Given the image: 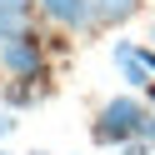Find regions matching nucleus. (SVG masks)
Returning <instances> with one entry per match:
<instances>
[{
  "mask_svg": "<svg viewBox=\"0 0 155 155\" xmlns=\"http://www.w3.org/2000/svg\"><path fill=\"white\" fill-rule=\"evenodd\" d=\"M145 105L150 100H140V95H110V100L95 110V120H90V140L100 145V150H120L130 135H140Z\"/></svg>",
  "mask_w": 155,
  "mask_h": 155,
  "instance_id": "obj_1",
  "label": "nucleus"
},
{
  "mask_svg": "<svg viewBox=\"0 0 155 155\" xmlns=\"http://www.w3.org/2000/svg\"><path fill=\"white\" fill-rule=\"evenodd\" d=\"M0 60H5V75H30V80H50V45H45L40 25H35L30 35L0 40Z\"/></svg>",
  "mask_w": 155,
  "mask_h": 155,
  "instance_id": "obj_2",
  "label": "nucleus"
},
{
  "mask_svg": "<svg viewBox=\"0 0 155 155\" xmlns=\"http://www.w3.org/2000/svg\"><path fill=\"white\" fill-rule=\"evenodd\" d=\"M35 5L60 30H95V5L90 0H35Z\"/></svg>",
  "mask_w": 155,
  "mask_h": 155,
  "instance_id": "obj_3",
  "label": "nucleus"
},
{
  "mask_svg": "<svg viewBox=\"0 0 155 155\" xmlns=\"http://www.w3.org/2000/svg\"><path fill=\"white\" fill-rule=\"evenodd\" d=\"M110 60H115V70H120V80L130 85V90H145V85L155 80V70L140 60V40H115L110 45Z\"/></svg>",
  "mask_w": 155,
  "mask_h": 155,
  "instance_id": "obj_4",
  "label": "nucleus"
},
{
  "mask_svg": "<svg viewBox=\"0 0 155 155\" xmlns=\"http://www.w3.org/2000/svg\"><path fill=\"white\" fill-rule=\"evenodd\" d=\"M55 85H35L30 75H5V85H0V105H10V110H35V105L50 100Z\"/></svg>",
  "mask_w": 155,
  "mask_h": 155,
  "instance_id": "obj_5",
  "label": "nucleus"
},
{
  "mask_svg": "<svg viewBox=\"0 0 155 155\" xmlns=\"http://www.w3.org/2000/svg\"><path fill=\"white\" fill-rule=\"evenodd\" d=\"M95 5V30H120L140 15V0H90Z\"/></svg>",
  "mask_w": 155,
  "mask_h": 155,
  "instance_id": "obj_6",
  "label": "nucleus"
},
{
  "mask_svg": "<svg viewBox=\"0 0 155 155\" xmlns=\"http://www.w3.org/2000/svg\"><path fill=\"white\" fill-rule=\"evenodd\" d=\"M35 15H40V10H0V40L30 35V30H35Z\"/></svg>",
  "mask_w": 155,
  "mask_h": 155,
  "instance_id": "obj_7",
  "label": "nucleus"
},
{
  "mask_svg": "<svg viewBox=\"0 0 155 155\" xmlns=\"http://www.w3.org/2000/svg\"><path fill=\"white\" fill-rule=\"evenodd\" d=\"M115 155H155V140H145V135H130V140H125Z\"/></svg>",
  "mask_w": 155,
  "mask_h": 155,
  "instance_id": "obj_8",
  "label": "nucleus"
},
{
  "mask_svg": "<svg viewBox=\"0 0 155 155\" xmlns=\"http://www.w3.org/2000/svg\"><path fill=\"white\" fill-rule=\"evenodd\" d=\"M15 125H20V120H15V110H10V105H0V140H10Z\"/></svg>",
  "mask_w": 155,
  "mask_h": 155,
  "instance_id": "obj_9",
  "label": "nucleus"
},
{
  "mask_svg": "<svg viewBox=\"0 0 155 155\" xmlns=\"http://www.w3.org/2000/svg\"><path fill=\"white\" fill-rule=\"evenodd\" d=\"M0 10H40L35 0H0Z\"/></svg>",
  "mask_w": 155,
  "mask_h": 155,
  "instance_id": "obj_10",
  "label": "nucleus"
},
{
  "mask_svg": "<svg viewBox=\"0 0 155 155\" xmlns=\"http://www.w3.org/2000/svg\"><path fill=\"white\" fill-rule=\"evenodd\" d=\"M145 100H150V105H155V80H150V85H145Z\"/></svg>",
  "mask_w": 155,
  "mask_h": 155,
  "instance_id": "obj_11",
  "label": "nucleus"
},
{
  "mask_svg": "<svg viewBox=\"0 0 155 155\" xmlns=\"http://www.w3.org/2000/svg\"><path fill=\"white\" fill-rule=\"evenodd\" d=\"M0 85H5V60H0Z\"/></svg>",
  "mask_w": 155,
  "mask_h": 155,
  "instance_id": "obj_12",
  "label": "nucleus"
},
{
  "mask_svg": "<svg viewBox=\"0 0 155 155\" xmlns=\"http://www.w3.org/2000/svg\"><path fill=\"white\" fill-rule=\"evenodd\" d=\"M30 155H50V150H40V145H35V150H30Z\"/></svg>",
  "mask_w": 155,
  "mask_h": 155,
  "instance_id": "obj_13",
  "label": "nucleus"
},
{
  "mask_svg": "<svg viewBox=\"0 0 155 155\" xmlns=\"http://www.w3.org/2000/svg\"><path fill=\"white\" fill-rule=\"evenodd\" d=\"M0 155H10V150H5V140H0Z\"/></svg>",
  "mask_w": 155,
  "mask_h": 155,
  "instance_id": "obj_14",
  "label": "nucleus"
}]
</instances>
